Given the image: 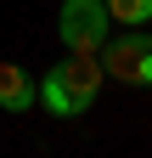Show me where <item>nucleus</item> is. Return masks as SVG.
<instances>
[{"label":"nucleus","mask_w":152,"mask_h":158,"mask_svg":"<svg viewBox=\"0 0 152 158\" xmlns=\"http://www.w3.org/2000/svg\"><path fill=\"white\" fill-rule=\"evenodd\" d=\"M141 85H152V62H146V73H141Z\"/></svg>","instance_id":"nucleus-6"},{"label":"nucleus","mask_w":152,"mask_h":158,"mask_svg":"<svg viewBox=\"0 0 152 158\" xmlns=\"http://www.w3.org/2000/svg\"><path fill=\"white\" fill-rule=\"evenodd\" d=\"M102 6L118 28H146L152 23V0H102Z\"/></svg>","instance_id":"nucleus-5"},{"label":"nucleus","mask_w":152,"mask_h":158,"mask_svg":"<svg viewBox=\"0 0 152 158\" xmlns=\"http://www.w3.org/2000/svg\"><path fill=\"white\" fill-rule=\"evenodd\" d=\"M34 102H40V85H34V79H28L23 68H17V62H0V107L23 118Z\"/></svg>","instance_id":"nucleus-4"},{"label":"nucleus","mask_w":152,"mask_h":158,"mask_svg":"<svg viewBox=\"0 0 152 158\" xmlns=\"http://www.w3.org/2000/svg\"><path fill=\"white\" fill-rule=\"evenodd\" d=\"M107 28H113V17L102 0H62V11H56V34L73 56H96L107 45Z\"/></svg>","instance_id":"nucleus-2"},{"label":"nucleus","mask_w":152,"mask_h":158,"mask_svg":"<svg viewBox=\"0 0 152 158\" xmlns=\"http://www.w3.org/2000/svg\"><path fill=\"white\" fill-rule=\"evenodd\" d=\"M96 56H102V73H113L118 85H141V73H146V62H152V34H146V28L107 34V45H102Z\"/></svg>","instance_id":"nucleus-3"},{"label":"nucleus","mask_w":152,"mask_h":158,"mask_svg":"<svg viewBox=\"0 0 152 158\" xmlns=\"http://www.w3.org/2000/svg\"><path fill=\"white\" fill-rule=\"evenodd\" d=\"M102 56H62L45 79H40V102H45V113H56V118H79V113H90L96 107V96H102Z\"/></svg>","instance_id":"nucleus-1"}]
</instances>
